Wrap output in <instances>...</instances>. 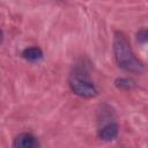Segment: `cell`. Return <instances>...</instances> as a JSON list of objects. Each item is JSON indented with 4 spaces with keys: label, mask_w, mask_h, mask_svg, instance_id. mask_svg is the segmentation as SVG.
I'll return each mask as SVG.
<instances>
[{
    "label": "cell",
    "mask_w": 148,
    "mask_h": 148,
    "mask_svg": "<svg viewBox=\"0 0 148 148\" xmlns=\"http://www.w3.org/2000/svg\"><path fill=\"white\" fill-rule=\"evenodd\" d=\"M136 37H138V42L139 43H142V44L147 43L148 42V29H141L138 32Z\"/></svg>",
    "instance_id": "52a82bcc"
},
{
    "label": "cell",
    "mask_w": 148,
    "mask_h": 148,
    "mask_svg": "<svg viewBox=\"0 0 148 148\" xmlns=\"http://www.w3.org/2000/svg\"><path fill=\"white\" fill-rule=\"evenodd\" d=\"M13 146L16 148H35L39 147V142L36 136H34L31 133H21L18 134L13 142Z\"/></svg>",
    "instance_id": "277c9868"
},
{
    "label": "cell",
    "mask_w": 148,
    "mask_h": 148,
    "mask_svg": "<svg viewBox=\"0 0 148 148\" xmlns=\"http://www.w3.org/2000/svg\"><path fill=\"white\" fill-rule=\"evenodd\" d=\"M68 84L72 91L83 98H92L97 95V88L94 82L87 76L82 68L75 69L68 77Z\"/></svg>",
    "instance_id": "7a4b0ae2"
},
{
    "label": "cell",
    "mask_w": 148,
    "mask_h": 148,
    "mask_svg": "<svg viewBox=\"0 0 148 148\" xmlns=\"http://www.w3.org/2000/svg\"><path fill=\"white\" fill-rule=\"evenodd\" d=\"M22 57L30 62H36V61H39L40 59H43V51L37 46L27 47L23 50Z\"/></svg>",
    "instance_id": "5b68a950"
},
{
    "label": "cell",
    "mask_w": 148,
    "mask_h": 148,
    "mask_svg": "<svg viewBox=\"0 0 148 148\" xmlns=\"http://www.w3.org/2000/svg\"><path fill=\"white\" fill-rule=\"evenodd\" d=\"M113 53L120 68L131 73H140L143 69L142 62L135 57L130 42L121 31H116L113 37Z\"/></svg>",
    "instance_id": "6da1fadb"
},
{
    "label": "cell",
    "mask_w": 148,
    "mask_h": 148,
    "mask_svg": "<svg viewBox=\"0 0 148 148\" xmlns=\"http://www.w3.org/2000/svg\"><path fill=\"white\" fill-rule=\"evenodd\" d=\"M114 83L119 89H124V90H131L135 87V82L128 77H119L116 80Z\"/></svg>",
    "instance_id": "8992f818"
},
{
    "label": "cell",
    "mask_w": 148,
    "mask_h": 148,
    "mask_svg": "<svg viewBox=\"0 0 148 148\" xmlns=\"http://www.w3.org/2000/svg\"><path fill=\"white\" fill-rule=\"evenodd\" d=\"M101 121H103V125L98 130L99 139H102L103 141H112V140L117 139V136L119 134L118 124L116 121H113L112 119H109V121H105V119L102 118Z\"/></svg>",
    "instance_id": "3957f363"
}]
</instances>
